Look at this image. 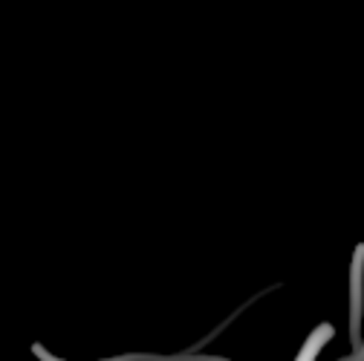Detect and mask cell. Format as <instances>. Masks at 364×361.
Returning a JSON list of instances; mask_svg holds the SVG:
<instances>
[{"instance_id":"1","label":"cell","mask_w":364,"mask_h":361,"mask_svg":"<svg viewBox=\"0 0 364 361\" xmlns=\"http://www.w3.org/2000/svg\"><path fill=\"white\" fill-rule=\"evenodd\" d=\"M327 335H330V330H321V333H318V335H315V338L306 344V350H304V355H301L298 361H309V358H315V352H318V344H321Z\"/></svg>"}]
</instances>
